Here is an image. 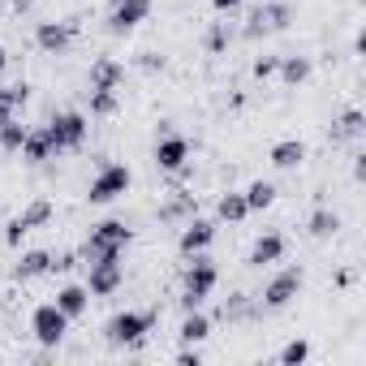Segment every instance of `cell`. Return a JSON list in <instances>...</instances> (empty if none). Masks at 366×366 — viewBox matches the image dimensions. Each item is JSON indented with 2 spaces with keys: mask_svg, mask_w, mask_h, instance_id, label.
Wrapping results in <instances>:
<instances>
[{
  "mask_svg": "<svg viewBox=\"0 0 366 366\" xmlns=\"http://www.w3.org/2000/svg\"><path fill=\"white\" fill-rule=\"evenodd\" d=\"M129 229L121 224V220H104V224H95L91 229V237L82 242V250H78V259L91 267V263H99V259H121L125 254V246H129Z\"/></svg>",
  "mask_w": 366,
  "mask_h": 366,
  "instance_id": "cell-1",
  "label": "cell"
},
{
  "mask_svg": "<svg viewBox=\"0 0 366 366\" xmlns=\"http://www.w3.org/2000/svg\"><path fill=\"white\" fill-rule=\"evenodd\" d=\"M190 259L194 263L186 267V276H181V310H199L220 285V272H216L212 259H203V254H190Z\"/></svg>",
  "mask_w": 366,
  "mask_h": 366,
  "instance_id": "cell-2",
  "label": "cell"
},
{
  "mask_svg": "<svg viewBox=\"0 0 366 366\" xmlns=\"http://www.w3.org/2000/svg\"><path fill=\"white\" fill-rule=\"evenodd\" d=\"M155 327V310H121V315H112L108 319V327H104V336H108V345H142L147 340V332Z\"/></svg>",
  "mask_w": 366,
  "mask_h": 366,
  "instance_id": "cell-3",
  "label": "cell"
},
{
  "mask_svg": "<svg viewBox=\"0 0 366 366\" xmlns=\"http://www.w3.org/2000/svg\"><path fill=\"white\" fill-rule=\"evenodd\" d=\"M44 129H48V142H52V155L78 151L86 142V117L82 112H56Z\"/></svg>",
  "mask_w": 366,
  "mask_h": 366,
  "instance_id": "cell-4",
  "label": "cell"
},
{
  "mask_svg": "<svg viewBox=\"0 0 366 366\" xmlns=\"http://www.w3.org/2000/svg\"><path fill=\"white\" fill-rule=\"evenodd\" d=\"M129 168L125 164H104L99 172H95V181H91V190H86V199L95 203V207H108V203H117L125 190H129Z\"/></svg>",
  "mask_w": 366,
  "mask_h": 366,
  "instance_id": "cell-5",
  "label": "cell"
},
{
  "mask_svg": "<svg viewBox=\"0 0 366 366\" xmlns=\"http://www.w3.org/2000/svg\"><path fill=\"white\" fill-rule=\"evenodd\" d=\"M31 332H35V340H39L44 349H56V345L65 340V332H69V319L61 315L56 302H44V306H35V315H31Z\"/></svg>",
  "mask_w": 366,
  "mask_h": 366,
  "instance_id": "cell-6",
  "label": "cell"
},
{
  "mask_svg": "<svg viewBox=\"0 0 366 366\" xmlns=\"http://www.w3.org/2000/svg\"><path fill=\"white\" fill-rule=\"evenodd\" d=\"M48 220H52V203H48V199H35L26 212H18V216L5 224V246H9V250H18V246H22V237H26V233H35V229H44Z\"/></svg>",
  "mask_w": 366,
  "mask_h": 366,
  "instance_id": "cell-7",
  "label": "cell"
},
{
  "mask_svg": "<svg viewBox=\"0 0 366 366\" xmlns=\"http://www.w3.org/2000/svg\"><path fill=\"white\" fill-rule=\"evenodd\" d=\"M125 285V263L121 259H99L86 267V293L91 297H112Z\"/></svg>",
  "mask_w": 366,
  "mask_h": 366,
  "instance_id": "cell-8",
  "label": "cell"
},
{
  "mask_svg": "<svg viewBox=\"0 0 366 366\" xmlns=\"http://www.w3.org/2000/svg\"><path fill=\"white\" fill-rule=\"evenodd\" d=\"M289 18H293V9L285 5V0H267V5H259V9L250 14L246 39H259V35H276V31H285V26H289Z\"/></svg>",
  "mask_w": 366,
  "mask_h": 366,
  "instance_id": "cell-9",
  "label": "cell"
},
{
  "mask_svg": "<svg viewBox=\"0 0 366 366\" xmlns=\"http://www.w3.org/2000/svg\"><path fill=\"white\" fill-rule=\"evenodd\" d=\"M302 267H285L280 276H272V285L263 289V310H285L297 293H302Z\"/></svg>",
  "mask_w": 366,
  "mask_h": 366,
  "instance_id": "cell-10",
  "label": "cell"
},
{
  "mask_svg": "<svg viewBox=\"0 0 366 366\" xmlns=\"http://www.w3.org/2000/svg\"><path fill=\"white\" fill-rule=\"evenodd\" d=\"M151 14V0H117L112 14H108V31L112 35H129L134 26H142Z\"/></svg>",
  "mask_w": 366,
  "mask_h": 366,
  "instance_id": "cell-11",
  "label": "cell"
},
{
  "mask_svg": "<svg viewBox=\"0 0 366 366\" xmlns=\"http://www.w3.org/2000/svg\"><path fill=\"white\" fill-rule=\"evenodd\" d=\"M212 242H216V224H212V220H203V216H194L186 229H181V237H177V250L190 259V254H203Z\"/></svg>",
  "mask_w": 366,
  "mask_h": 366,
  "instance_id": "cell-12",
  "label": "cell"
},
{
  "mask_svg": "<svg viewBox=\"0 0 366 366\" xmlns=\"http://www.w3.org/2000/svg\"><path fill=\"white\" fill-rule=\"evenodd\" d=\"M186 159H190V142L186 138L168 134V138L155 142V168L159 172H181V168H186Z\"/></svg>",
  "mask_w": 366,
  "mask_h": 366,
  "instance_id": "cell-13",
  "label": "cell"
},
{
  "mask_svg": "<svg viewBox=\"0 0 366 366\" xmlns=\"http://www.w3.org/2000/svg\"><path fill=\"white\" fill-rule=\"evenodd\" d=\"M74 35H78V22H39L35 44H39L44 52H52V56H61V52L74 44Z\"/></svg>",
  "mask_w": 366,
  "mask_h": 366,
  "instance_id": "cell-14",
  "label": "cell"
},
{
  "mask_svg": "<svg viewBox=\"0 0 366 366\" xmlns=\"http://www.w3.org/2000/svg\"><path fill=\"white\" fill-rule=\"evenodd\" d=\"M125 82V65L117 56H99L91 65V91H117Z\"/></svg>",
  "mask_w": 366,
  "mask_h": 366,
  "instance_id": "cell-15",
  "label": "cell"
},
{
  "mask_svg": "<svg viewBox=\"0 0 366 366\" xmlns=\"http://www.w3.org/2000/svg\"><path fill=\"white\" fill-rule=\"evenodd\" d=\"M332 142H353V138H362L366 134V117H362V108H349V112H340L336 121H332Z\"/></svg>",
  "mask_w": 366,
  "mask_h": 366,
  "instance_id": "cell-16",
  "label": "cell"
},
{
  "mask_svg": "<svg viewBox=\"0 0 366 366\" xmlns=\"http://www.w3.org/2000/svg\"><path fill=\"white\" fill-rule=\"evenodd\" d=\"M56 306H61V315L74 323V319H82L86 315V306H91V293H86V285H65L61 293H56Z\"/></svg>",
  "mask_w": 366,
  "mask_h": 366,
  "instance_id": "cell-17",
  "label": "cell"
},
{
  "mask_svg": "<svg viewBox=\"0 0 366 366\" xmlns=\"http://www.w3.org/2000/svg\"><path fill=\"white\" fill-rule=\"evenodd\" d=\"M52 267V254L48 250H26L18 263H14V280H35V276H48Z\"/></svg>",
  "mask_w": 366,
  "mask_h": 366,
  "instance_id": "cell-18",
  "label": "cell"
},
{
  "mask_svg": "<svg viewBox=\"0 0 366 366\" xmlns=\"http://www.w3.org/2000/svg\"><path fill=\"white\" fill-rule=\"evenodd\" d=\"M26 164H44V159H52V142H48V129L39 125V129H26V142H22V151H18Z\"/></svg>",
  "mask_w": 366,
  "mask_h": 366,
  "instance_id": "cell-19",
  "label": "cell"
},
{
  "mask_svg": "<svg viewBox=\"0 0 366 366\" xmlns=\"http://www.w3.org/2000/svg\"><path fill=\"white\" fill-rule=\"evenodd\" d=\"M267 159H272L276 168H297V164L306 159V142H302V138H280Z\"/></svg>",
  "mask_w": 366,
  "mask_h": 366,
  "instance_id": "cell-20",
  "label": "cell"
},
{
  "mask_svg": "<svg viewBox=\"0 0 366 366\" xmlns=\"http://www.w3.org/2000/svg\"><path fill=\"white\" fill-rule=\"evenodd\" d=\"M280 254H285V237H280V233H267V237H259V242L250 246V259H246V263H250V267H263V263H276Z\"/></svg>",
  "mask_w": 366,
  "mask_h": 366,
  "instance_id": "cell-21",
  "label": "cell"
},
{
  "mask_svg": "<svg viewBox=\"0 0 366 366\" xmlns=\"http://www.w3.org/2000/svg\"><path fill=\"white\" fill-rule=\"evenodd\" d=\"M212 336V319L203 315V310H186V319H181V340L186 345H199V340H207Z\"/></svg>",
  "mask_w": 366,
  "mask_h": 366,
  "instance_id": "cell-22",
  "label": "cell"
},
{
  "mask_svg": "<svg viewBox=\"0 0 366 366\" xmlns=\"http://www.w3.org/2000/svg\"><path fill=\"white\" fill-rule=\"evenodd\" d=\"M216 216H220V220H229V224L246 220V216H250V207H246V194H237V190L220 194V203H216Z\"/></svg>",
  "mask_w": 366,
  "mask_h": 366,
  "instance_id": "cell-23",
  "label": "cell"
},
{
  "mask_svg": "<svg viewBox=\"0 0 366 366\" xmlns=\"http://www.w3.org/2000/svg\"><path fill=\"white\" fill-rule=\"evenodd\" d=\"M336 233H340V216L327 212V207H319V212L310 216V237H315V242H327V237H336Z\"/></svg>",
  "mask_w": 366,
  "mask_h": 366,
  "instance_id": "cell-24",
  "label": "cell"
},
{
  "mask_svg": "<svg viewBox=\"0 0 366 366\" xmlns=\"http://www.w3.org/2000/svg\"><path fill=\"white\" fill-rule=\"evenodd\" d=\"M242 194H246V207H250V212H263V207L276 203V186H272V181H250Z\"/></svg>",
  "mask_w": 366,
  "mask_h": 366,
  "instance_id": "cell-25",
  "label": "cell"
},
{
  "mask_svg": "<svg viewBox=\"0 0 366 366\" xmlns=\"http://www.w3.org/2000/svg\"><path fill=\"white\" fill-rule=\"evenodd\" d=\"M276 74H280L289 86H297V82H306V78H310V56H285V61L276 65Z\"/></svg>",
  "mask_w": 366,
  "mask_h": 366,
  "instance_id": "cell-26",
  "label": "cell"
},
{
  "mask_svg": "<svg viewBox=\"0 0 366 366\" xmlns=\"http://www.w3.org/2000/svg\"><path fill=\"white\" fill-rule=\"evenodd\" d=\"M26 99H31V86H26V82H18V86H0V121L14 117V108H22Z\"/></svg>",
  "mask_w": 366,
  "mask_h": 366,
  "instance_id": "cell-27",
  "label": "cell"
},
{
  "mask_svg": "<svg viewBox=\"0 0 366 366\" xmlns=\"http://www.w3.org/2000/svg\"><path fill=\"white\" fill-rule=\"evenodd\" d=\"M22 142H26V125L5 117V121H0V151H22Z\"/></svg>",
  "mask_w": 366,
  "mask_h": 366,
  "instance_id": "cell-28",
  "label": "cell"
},
{
  "mask_svg": "<svg viewBox=\"0 0 366 366\" xmlns=\"http://www.w3.org/2000/svg\"><path fill=\"white\" fill-rule=\"evenodd\" d=\"M254 315V306H250V297L246 293H233L224 306H220V319H229V323H237V319H250Z\"/></svg>",
  "mask_w": 366,
  "mask_h": 366,
  "instance_id": "cell-29",
  "label": "cell"
},
{
  "mask_svg": "<svg viewBox=\"0 0 366 366\" xmlns=\"http://www.w3.org/2000/svg\"><path fill=\"white\" fill-rule=\"evenodd\" d=\"M117 108H121L117 91H91V117H112Z\"/></svg>",
  "mask_w": 366,
  "mask_h": 366,
  "instance_id": "cell-30",
  "label": "cell"
},
{
  "mask_svg": "<svg viewBox=\"0 0 366 366\" xmlns=\"http://www.w3.org/2000/svg\"><path fill=\"white\" fill-rule=\"evenodd\" d=\"M306 357H310V345H306V340H289V345L280 349L276 362H280V366H302Z\"/></svg>",
  "mask_w": 366,
  "mask_h": 366,
  "instance_id": "cell-31",
  "label": "cell"
},
{
  "mask_svg": "<svg viewBox=\"0 0 366 366\" xmlns=\"http://www.w3.org/2000/svg\"><path fill=\"white\" fill-rule=\"evenodd\" d=\"M224 48H229V26L216 22V26L207 31V52H224Z\"/></svg>",
  "mask_w": 366,
  "mask_h": 366,
  "instance_id": "cell-32",
  "label": "cell"
},
{
  "mask_svg": "<svg viewBox=\"0 0 366 366\" xmlns=\"http://www.w3.org/2000/svg\"><path fill=\"white\" fill-rule=\"evenodd\" d=\"M78 263H82L78 250H61V254H52V267H48V272H61V276H65V272H74Z\"/></svg>",
  "mask_w": 366,
  "mask_h": 366,
  "instance_id": "cell-33",
  "label": "cell"
},
{
  "mask_svg": "<svg viewBox=\"0 0 366 366\" xmlns=\"http://www.w3.org/2000/svg\"><path fill=\"white\" fill-rule=\"evenodd\" d=\"M276 65H280V56H259V61H254V78H272Z\"/></svg>",
  "mask_w": 366,
  "mask_h": 366,
  "instance_id": "cell-34",
  "label": "cell"
},
{
  "mask_svg": "<svg viewBox=\"0 0 366 366\" xmlns=\"http://www.w3.org/2000/svg\"><path fill=\"white\" fill-rule=\"evenodd\" d=\"M177 362H181V366H199L203 357H199V349H181V353H177Z\"/></svg>",
  "mask_w": 366,
  "mask_h": 366,
  "instance_id": "cell-35",
  "label": "cell"
},
{
  "mask_svg": "<svg viewBox=\"0 0 366 366\" xmlns=\"http://www.w3.org/2000/svg\"><path fill=\"white\" fill-rule=\"evenodd\" d=\"M212 5H216V9H220V14H233V9H237V5H242V0H212Z\"/></svg>",
  "mask_w": 366,
  "mask_h": 366,
  "instance_id": "cell-36",
  "label": "cell"
},
{
  "mask_svg": "<svg viewBox=\"0 0 366 366\" xmlns=\"http://www.w3.org/2000/svg\"><path fill=\"white\" fill-rule=\"evenodd\" d=\"M5 5H9V9H18V14H22V9H31V5H35V0H5Z\"/></svg>",
  "mask_w": 366,
  "mask_h": 366,
  "instance_id": "cell-37",
  "label": "cell"
},
{
  "mask_svg": "<svg viewBox=\"0 0 366 366\" xmlns=\"http://www.w3.org/2000/svg\"><path fill=\"white\" fill-rule=\"evenodd\" d=\"M5 65H9V56H5V48H0V74H5Z\"/></svg>",
  "mask_w": 366,
  "mask_h": 366,
  "instance_id": "cell-38",
  "label": "cell"
}]
</instances>
